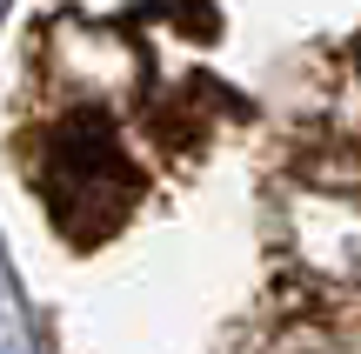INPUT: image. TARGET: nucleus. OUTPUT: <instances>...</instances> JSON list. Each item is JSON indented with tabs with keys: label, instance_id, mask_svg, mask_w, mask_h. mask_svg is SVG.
I'll return each mask as SVG.
<instances>
[{
	"label": "nucleus",
	"instance_id": "obj_1",
	"mask_svg": "<svg viewBox=\"0 0 361 354\" xmlns=\"http://www.w3.org/2000/svg\"><path fill=\"white\" fill-rule=\"evenodd\" d=\"M141 194V174L128 167V154L114 147L101 114L74 120V127L54 141V160H47V201L61 214V227L74 241H101L121 227L128 201Z\"/></svg>",
	"mask_w": 361,
	"mask_h": 354
}]
</instances>
